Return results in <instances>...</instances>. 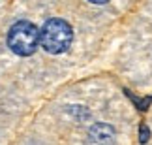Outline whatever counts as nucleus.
<instances>
[{
  "label": "nucleus",
  "mask_w": 152,
  "mask_h": 145,
  "mask_svg": "<svg viewBox=\"0 0 152 145\" xmlns=\"http://www.w3.org/2000/svg\"><path fill=\"white\" fill-rule=\"evenodd\" d=\"M150 140V130H148V126L147 124H141L139 126V141L141 143H147Z\"/></svg>",
  "instance_id": "obj_4"
},
{
  "label": "nucleus",
  "mask_w": 152,
  "mask_h": 145,
  "mask_svg": "<svg viewBox=\"0 0 152 145\" xmlns=\"http://www.w3.org/2000/svg\"><path fill=\"white\" fill-rule=\"evenodd\" d=\"M73 40V30L69 23L64 19H49L39 30V43L42 47L53 55H60L72 45Z\"/></svg>",
  "instance_id": "obj_1"
},
{
  "label": "nucleus",
  "mask_w": 152,
  "mask_h": 145,
  "mask_svg": "<svg viewBox=\"0 0 152 145\" xmlns=\"http://www.w3.org/2000/svg\"><path fill=\"white\" fill-rule=\"evenodd\" d=\"M8 45L15 55L30 57L39 45V30L30 21H17L8 32Z\"/></svg>",
  "instance_id": "obj_2"
},
{
  "label": "nucleus",
  "mask_w": 152,
  "mask_h": 145,
  "mask_svg": "<svg viewBox=\"0 0 152 145\" xmlns=\"http://www.w3.org/2000/svg\"><path fill=\"white\" fill-rule=\"evenodd\" d=\"M88 2H92V4H107L109 0H88Z\"/></svg>",
  "instance_id": "obj_5"
},
{
  "label": "nucleus",
  "mask_w": 152,
  "mask_h": 145,
  "mask_svg": "<svg viewBox=\"0 0 152 145\" xmlns=\"http://www.w3.org/2000/svg\"><path fill=\"white\" fill-rule=\"evenodd\" d=\"M92 145H111L115 140V128L109 124H94L88 132Z\"/></svg>",
  "instance_id": "obj_3"
}]
</instances>
